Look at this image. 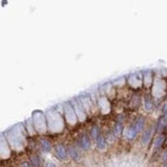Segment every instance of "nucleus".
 <instances>
[{
    "label": "nucleus",
    "instance_id": "ddd939ff",
    "mask_svg": "<svg viewBox=\"0 0 167 167\" xmlns=\"http://www.w3.org/2000/svg\"><path fill=\"white\" fill-rule=\"evenodd\" d=\"M162 119H163V121H164V123H165V124H167V113H165V115L163 116Z\"/></svg>",
    "mask_w": 167,
    "mask_h": 167
},
{
    "label": "nucleus",
    "instance_id": "2eb2a0df",
    "mask_svg": "<svg viewBox=\"0 0 167 167\" xmlns=\"http://www.w3.org/2000/svg\"><path fill=\"white\" fill-rule=\"evenodd\" d=\"M21 167H30V165H29L28 163H23Z\"/></svg>",
    "mask_w": 167,
    "mask_h": 167
},
{
    "label": "nucleus",
    "instance_id": "7ed1b4c3",
    "mask_svg": "<svg viewBox=\"0 0 167 167\" xmlns=\"http://www.w3.org/2000/svg\"><path fill=\"white\" fill-rule=\"evenodd\" d=\"M143 124H144V120H143V118H138V119L136 120V122H135L134 126H133V128L135 129V131H136L137 133L139 132V131L142 129L143 127Z\"/></svg>",
    "mask_w": 167,
    "mask_h": 167
},
{
    "label": "nucleus",
    "instance_id": "6e6552de",
    "mask_svg": "<svg viewBox=\"0 0 167 167\" xmlns=\"http://www.w3.org/2000/svg\"><path fill=\"white\" fill-rule=\"evenodd\" d=\"M69 154H70V156H71V158H73L74 160H78V152H76L74 148H71V147H70V148H69Z\"/></svg>",
    "mask_w": 167,
    "mask_h": 167
},
{
    "label": "nucleus",
    "instance_id": "1a4fd4ad",
    "mask_svg": "<svg viewBox=\"0 0 167 167\" xmlns=\"http://www.w3.org/2000/svg\"><path fill=\"white\" fill-rule=\"evenodd\" d=\"M136 134H137V132L135 131V129L133 128V126H132V127H131V128L128 130V137H129V138L132 139V138H134V137L136 136Z\"/></svg>",
    "mask_w": 167,
    "mask_h": 167
},
{
    "label": "nucleus",
    "instance_id": "39448f33",
    "mask_svg": "<svg viewBox=\"0 0 167 167\" xmlns=\"http://www.w3.org/2000/svg\"><path fill=\"white\" fill-rule=\"evenodd\" d=\"M41 147H42V150L44 151V152H50L51 151V143L49 140H47V139H42L41 140Z\"/></svg>",
    "mask_w": 167,
    "mask_h": 167
},
{
    "label": "nucleus",
    "instance_id": "f03ea898",
    "mask_svg": "<svg viewBox=\"0 0 167 167\" xmlns=\"http://www.w3.org/2000/svg\"><path fill=\"white\" fill-rule=\"evenodd\" d=\"M152 134H153V130L152 128H149L148 130H145V132L143 133L142 135V138H141V143L142 144H148L149 141H150L151 137H152Z\"/></svg>",
    "mask_w": 167,
    "mask_h": 167
},
{
    "label": "nucleus",
    "instance_id": "f8f14e48",
    "mask_svg": "<svg viewBox=\"0 0 167 167\" xmlns=\"http://www.w3.org/2000/svg\"><path fill=\"white\" fill-rule=\"evenodd\" d=\"M162 160L164 161V162H167V150L165 151L164 153H163V155H162Z\"/></svg>",
    "mask_w": 167,
    "mask_h": 167
},
{
    "label": "nucleus",
    "instance_id": "423d86ee",
    "mask_svg": "<svg viewBox=\"0 0 167 167\" xmlns=\"http://www.w3.org/2000/svg\"><path fill=\"white\" fill-rule=\"evenodd\" d=\"M164 140H165L164 135H160V136L157 137L156 140H155V148H156V149L160 148L161 145H162V143L164 142Z\"/></svg>",
    "mask_w": 167,
    "mask_h": 167
},
{
    "label": "nucleus",
    "instance_id": "0eeeda50",
    "mask_svg": "<svg viewBox=\"0 0 167 167\" xmlns=\"http://www.w3.org/2000/svg\"><path fill=\"white\" fill-rule=\"evenodd\" d=\"M97 147L100 150H104L105 149V140H104V137L99 136L97 138Z\"/></svg>",
    "mask_w": 167,
    "mask_h": 167
},
{
    "label": "nucleus",
    "instance_id": "9d476101",
    "mask_svg": "<svg viewBox=\"0 0 167 167\" xmlns=\"http://www.w3.org/2000/svg\"><path fill=\"white\" fill-rule=\"evenodd\" d=\"M91 135L93 138H98V128L96 126L93 127V129H92V132H91Z\"/></svg>",
    "mask_w": 167,
    "mask_h": 167
},
{
    "label": "nucleus",
    "instance_id": "9b49d317",
    "mask_svg": "<svg viewBox=\"0 0 167 167\" xmlns=\"http://www.w3.org/2000/svg\"><path fill=\"white\" fill-rule=\"evenodd\" d=\"M145 109H152V102H151V100L148 97H145Z\"/></svg>",
    "mask_w": 167,
    "mask_h": 167
},
{
    "label": "nucleus",
    "instance_id": "4468645a",
    "mask_svg": "<svg viewBox=\"0 0 167 167\" xmlns=\"http://www.w3.org/2000/svg\"><path fill=\"white\" fill-rule=\"evenodd\" d=\"M46 167H56V165H55L54 163L50 162V163H48V164H47V166H46Z\"/></svg>",
    "mask_w": 167,
    "mask_h": 167
},
{
    "label": "nucleus",
    "instance_id": "dca6fc26",
    "mask_svg": "<svg viewBox=\"0 0 167 167\" xmlns=\"http://www.w3.org/2000/svg\"><path fill=\"white\" fill-rule=\"evenodd\" d=\"M162 167H167V163H166V164H164V165H163Z\"/></svg>",
    "mask_w": 167,
    "mask_h": 167
},
{
    "label": "nucleus",
    "instance_id": "20e7f679",
    "mask_svg": "<svg viewBox=\"0 0 167 167\" xmlns=\"http://www.w3.org/2000/svg\"><path fill=\"white\" fill-rule=\"evenodd\" d=\"M80 147H82V149H85V150H87L90 147V141L87 136H82V138H80Z\"/></svg>",
    "mask_w": 167,
    "mask_h": 167
},
{
    "label": "nucleus",
    "instance_id": "f257e3e1",
    "mask_svg": "<svg viewBox=\"0 0 167 167\" xmlns=\"http://www.w3.org/2000/svg\"><path fill=\"white\" fill-rule=\"evenodd\" d=\"M56 153H57V156H58L59 159L61 160H65L67 158V152H66L65 148H64L62 144H59L56 147Z\"/></svg>",
    "mask_w": 167,
    "mask_h": 167
}]
</instances>
